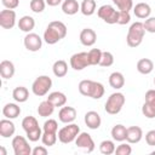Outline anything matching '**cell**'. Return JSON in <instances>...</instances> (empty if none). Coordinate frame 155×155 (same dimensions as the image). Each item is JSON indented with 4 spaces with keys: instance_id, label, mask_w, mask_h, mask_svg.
<instances>
[{
    "instance_id": "7a4b0ae2",
    "label": "cell",
    "mask_w": 155,
    "mask_h": 155,
    "mask_svg": "<svg viewBox=\"0 0 155 155\" xmlns=\"http://www.w3.org/2000/svg\"><path fill=\"white\" fill-rule=\"evenodd\" d=\"M145 34V29H144V24L142 22H134L131 24V27L128 28L127 35H126V42L130 47H138L144 38Z\"/></svg>"
},
{
    "instance_id": "484cf974",
    "label": "cell",
    "mask_w": 155,
    "mask_h": 155,
    "mask_svg": "<svg viewBox=\"0 0 155 155\" xmlns=\"http://www.w3.org/2000/svg\"><path fill=\"white\" fill-rule=\"evenodd\" d=\"M110 133H111V137H113L114 140H116V142H124V140H126L127 128H126L124 125L117 124V125H115V126L111 128Z\"/></svg>"
},
{
    "instance_id": "83f0119b",
    "label": "cell",
    "mask_w": 155,
    "mask_h": 155,
    "mask_svg": "<svg viewBox=\"0 0 155 155\" xmlns=\"http://www.w3.org/2000/svg\"><path fill=\"white\" fill-rule=\"evenodd\" d=\"M104 92H105L104 86L101 82H97V81L92 80V84H91V87H90V92H88V97H91L92 99H101L103 97Z\"/></svg>"
},
{
    "instance_id": "4fadbf2b",
    "label": "cell",
    "mask_w": 155,
    "mask_h": 155,
    "mask_svg": "<svg viewBox=\"0 0 155 155\" xmlns=\"http://www.w3.org/2000/svg\"><path fill=\"white\" fill-rule=\"evenodd\" d=\"M58 119L63 124H71L76 119V109L73 107H62L58 113Z\"/></svg>"
},
{
    "instance_id": "f6af8a7d",
    "label": "cell",
    "mask_w": 155,
    "mask_h": 155,
    "mask_svg": "<svg viewBox=\"0 0 155 155\" xmlns=\"http://www.w3.org/2000/svg\"><path fill=\"white\" fill-rule=\"evenodd\" d=\"M145 142L150 147H155V130H150L145 133Z\"/></svg>"
},
{
    "instance_id": "681fc988",
    "label": "cell",
    "mask_w": 155,
    "mask_h": 155,
    "mask_svg": "<svg viewBox=\"0 0 155 155\" xmlns=\"http://www.w3.org/2000/svg\"><path fill=\"white\" fill-rule=\"evenodd\" d=\"M7 153H6V150H5V148L4 147H0V155H6Z\"/></svg>"
},
{
    "instance_id": "3957f363",
    "label": "cell",
    "mask_w": 155,
    "mask_h": 155,
    "mask_svg": "<svg viewBox=\"0 0 155 155\" xmlns=\"http://www.w3.org/2000/svg\"><path fill=\"white\" fill-rule=\"evenodd\" d=\"M125 102H126V98H125L124 93L114 92L108 97V99H107V102L104 104V109H105V111L108 114L116 115V114H119L121 111Z\"/></svg>"
},
{
    "instance_id": "60d3db41",
    "label": "cell",
    "mask_w": 155,
    "mask_h": 155,
    "mask_svg": "<svg viewBox=\"0 0 155 155\" xmlns=\"http://www.w3.org/2000/svg\"><path fill=\"white\" fill-rule=\"evenodd\" d=\"M131 153H132V148H131L128 142L127 143H121L115 149V154L116 155H131Z\"/></svg>"
},
{
    "instance_id": "816d5d0a",
    "label": "cell",
    "mask_w": 155,
    "mask_h": 155,
    "mask_svg": "<svg viewBox=\"0 0 155 155\" xmlns=\"http://www.w3.org/2000/svg\"><path fill=\"white\" fill-rule=\"evenodd\" d=\"M154 85H155V78H154Z\"/></svg>"
},
{
    "instance_id": "7402d4cb",
    "label": "cell",
    "mask_w": 155,
    "mask_h": 155,
    "mask_svg": "<svg viewBox=\"0 0 155 155\" xmlns=\"http://www.w3.org/2000/svg\"><path fill=\"white\" fill-rule=\"evenodd\" d=\"M47 101L52 103L54 107H63L67 103V96L61 91H54L48 94Z\"/></svg>"
},
{
    "instance_id": "9a60e30c",
    "label": "cell",
    "mask_w": 155,
    "mask_h": 155,
    "mask_svg": "<svg viewBox=\"0 0 155 155\" xmlns=\"http://www.w3.org/2000/svg\"><path fill=\"white\" fill-rule=\"evenodd\" d=\"M97 40V34L91 28H85L80 33V42L84 46H93Z\"/></svg>"
},
{
    "instance_id": "5bb4252c",
    "label": "cell",
    "mask_w": 155,
    "mask_h": 155,
    "mask_svg": "<svg viewBox=\"0 0 155 155\" xmlns=\"http://www.w3.org/2000/svg\"><path fill=\"white\" fill-rule=\"evenodd\" d=\"M85 124L88 128L91 130H97L101 127V124H102V119H101V115L94 111V110H90L85 114Z\"/></svg>"
},
{
    "instance_id": "f546056e",
    "label": "cell",
    "mask_w": 155,
    "mask_h": 155,
    "mask_svg": "<svg viewBox=\"0 0 155 155\" xmlns=\"http://www.w3.org/2000/svg\"><path fill=\"white\" fill-rule=\"evenodd\" d=\"M54 105L52 103H50L47 99L41 102L38 107V114L42 117H47V116H51L53 114V110H54Z\"/></svg>"
},
{
    "instance_id": "f1b7e54d",
    "label": "cell",
    "mask_w": 155,
    "mask_h": 155,
    "mask_svg": "<svg viewBox=\"0 0 155 155\" xmlns=\"http://www.w3.org/2000/svg\"><path fill=\"white\" fill-rule=\"evenodd\" d=\"M52 71L57 78H63L68 73V64L63 59H58L52 65Z\"/></svg>"
},
{
    "instance_id": "7dc6e473",
    "label": "cell",
    "mask_w": 155,
    "mask_h": 155,
    "mask_svg": "<svg viewBox=\"0 0 155 155\" xmlns=\"http://www.w3.org/2000/svg\"><path fill=\"white\" fill-rule=\"evenodd\" d=\"M47 153H48V151H47V149H46L45 147L40 145V147H35V148L33 149L31 155H46Z\"/></svg>"
},
{
    "instance_id": "ac0fdd59",
    "label": "cell",
    "mask_w": 155,
    "mask_h": 155,
    "mask_svg": "<svg viewBox=\"0 0 155 155\" xmlns=\"http://www.w3.org/2000/svg\"><path fill=\"white\" fill-rule=\"evenodd\" d=\"M133 13L137 18L140 19H147L148 17H150L151 13V7L147 4V2H138L134 7H133Z\"/></svg>"
},
{
    "instance_id": "8fae6325",
    "label": "cell",
    "mask_w": 155,
    "mask_h": 155,
    "mask_svg": "<svg viewBox=\"0 0 155 155\" xmlns=\"http://www.w3.org/2000/svg\"><path fill=\"white\" fill-rule=\"evenodd\" d=\"M24 47L30 52H36L42 46V39L35 33H27L23 40Z\"/></svg>"
},
{
    "instance_id": "603a6c76",
    "label": "cell",
    "mask_w": 155,
    "mask_h": 155,
    "mask_svg": "<svg viewBox=\"0 0 155 155\" xmlns=\"http://www.w3.org/2000/svg\"><path fill=\"white\" fill-rule=\"evenodd\" d=\"M62 11L68 16H73L80 11V5L76 0H64L62 2Z\"/></svg>"
},
{
    "instance_id": "4dcf8cb0",
    "label": "cell",
    "mask_w": 155,
    "mask_h": 155,
    "mask_svg": "<svg viewBox=\"0 0 155 155\" xmlns=\"http://www.w3.org/2000/svg\"><path fill=\"white\" fill-rule=\"evenodd\" d=\"M80 11L84 16H92L96 12V1L94 0H82L80 5Z\"/></svg>"
},
{
    "instance_id": "7bdbcfd3",
    "label": "cell",
    "mask_w": 155,
    "mask_h": 155,
    "mask_svg": "<svg viewBox=\"0 0 155 155\" xmlns=\"http://www.w3.org/2000/svg\"><path fill=\"white\" fill-rule=\"evenodd\" d=\"M143 24H144L145 31L151 33V34L155 33V17H148V18L143 22Z\"/></svg>"
},
{
    "instance_id": "52a82bcc",
    "label": "cell",
    "mask_w": 155,
    "mask_h": 155,
    "mask_svg": "<svg viewBox=\"0 0 155 155\" xmlns=\"http://www.w3.org/2000/svg\"><path fill=\"white\" fill-rule=\"evenodd\" d=\"M145 101L142 107V113L145 117H155V90H148L145 92Z\"/></svg>"
},
{
    "instance_id": "6da1fadb",
    "label": "cell",
    "mask_w": 155,
    "mask_h": 155,
    "mask_svg": "<svg viewBox=\"0 0 155 155\" xmlns=\"http://www.w3.org/2000/svg\"><path fill=\"white\" fill-rule=\"evenodd\" d=\"M67 25L61 21H52L44 31V40L48 45H54L67 35Z\"/></svg>"
},
{
    "instance_id": "44dd1931",
    "label": "cell",
    "mask_w": 155,
    "mask_h": 155,
    "mask_svg": "<svg viewBox=\"0 0 155 155\" xmlns=\"http://www.w3.org/2000/svg\"><path fill=\"white\" fill-rule=\"evenodd\" d=\"M35 27V19L31 16H23L18 21V28L24 33H30Z\"/></svg>"
},
{
    "instance_id": "2e32d148",
    "label": "cell",
    "mask_w": 155,
    "mask_h": 155,
    "mask_svg": "<svg viewBox=\"0 0 155 155\" xmlns=\"http://www.w3.org/2000/svg\"><path fill=\"white\" fill-rule=\"evenodd\" d=\"M16 127L15 124L11 121V119H2L0 121V136L2 138H10L15 134Z\"/></svg>"
},
{
    "instance_id": "8992f818",
    "label": "cell",
    "mask_w": 155,
    "mask_h": 155,
    "mask_svg": "<svg viewBox=\"0 0 155 155\" xmlns=\"http://www.w3.org/2000/svg\"><path fill=\"white\" fill-rule=\"evenodd\" d=\"M97 15L101 19H103L105 23L108 24H115L117 23V18H119V11L115 10L111 5H102L98 10H97Z\"/></svg>"
},
{
    "instance_id": "e575fe53",
    "label": "cell",
    "mask_w": 155,
    "mask_h": 155,
    "mask_svg": "<svg viewBox=\"0 0 155 155\" xmlns=\"http://www.w3.org/2000/svg\"><path fill=\"white\" fill-rule=\"evenodd\" d=\"M58 139V136L57 133H51V132H44L42 133V137H41V142L46 147H52L56 144Z\"/></svg>"
},
{
    "instance_id": "7c38bea8",
    "label": "cell",
    "mask_w": 155,
    "mask_h": 155,
    "mask_svg": "<svg viewBox=\"0 0 155 155\" xmlns=\"http://www.w3.org/2000/svg\"><path fill=\"white\" fill-rule=\"evenodd\" d=\"M16 24V12L13 10H2L0 12V25L4 29H12Z\"/></svg>"
},
{
    "instance_id": "ab89813d",
    "label": "cell",
    "mask_w": 155,
    "mask_h": 155,
    "mask_svg": "<svg viewBox=\"0 0 155 155\" xmlns=\"http://www.w3.org/2000/svg\"><path fill=\"white\" fill-rule=\"evenodd\" d=\"M25 133H27V138L30 142H38L39 139H41L44 131L40 127H36V128H34V130H31L29 132H25Z\"/></svg>"
},
{
    "instance_id": "ffe728a7",
    "label": "cell",
    "mask_w": 155,
    "mask_h": 155,
    "mask_svg": "<svg viewBox=\"0 0 155 155\" xmlns=\"http://www.w3.org/2000/svg\"><path fill=\"white\" fill-rule=\"evenodd\" d=\"M21 114V108L16 104V103H7L4 108H2V115L7 119H16Z\"/></svg>"
},
{
    "instance_id": "ee69618b",
    "label": "cell",
    "mask_w": 155,
    "mask_h": 155,
    "mask_svg": "<svg viewBox=\"0 0 155 155\" xmlns=\"http://www.w3.org/2000/svg\"><path fill=\"white\" fill-rule=\"evenodd\" d=\"M131 21V15L128 11H119V18H117V24L125 25L130 23Z\"/></svg>"
},
{
    "instance_id": "d4e9b609",
    "label": "cell",
    "mask_w": 155,
    "mask_h": 155,
    "mask_svg": "<svg viewBox=\"0 0 155 155\" xmlns=\"http://www.w3.org/2000/svg\"><path fill=\"white\" fill-rule=\"evenodd\" d=\"M12 98L18 103H24L29 98V91L24 86H17L12 91Z\"/></svg>"
},
{
    "instance_id": "d590c367",
    "label": "cell",
    "mask_w": 155,
    "mask_h": 155,
    "mask_svg": "<svg viewBox=\"0 0 155 155\" xmlns=\"http://www.w3.org/2000/svg\"><path fill=\"white\" fill-rule=\"evenodd\" d=\"M113 2L116 5L119 11H128L133 8V1L132 0H113Z\"/></svg>"
},
{
    "instance_id": "d6986e66",
    "label": "cell",
    "mask_w": 155,
    "mask_h": 155,
    "mask_svg": "<svg viewBox=\"0 0 155 155\" xmlns=\"http://www.w3.org/2000/svg\"><path fill=\"white\" fill-rule=\"evenodd\" d=\"M15 70H16V69H15V64H13L11 61L5 59V61H2V62L0 63V74H1V78L6 79V80L13 78Z\"/></svg>"
},
{
    "instance_id": "8d00e7d4",
    "label": "cell",
    "mask_w": 155,
    "mask_h": 155,
    "mask_svg": "<svg viewBox=\"0 0 155 155\" xmlns=\"http://www.w3.org/2000/svg\"><path fill=\"white\" fill-rule=\"evenodd\" d=\"M113 64H114V56H113V53L109 52V51H103L99 65H102V67H110Z\"/></svg>"
},
{
    "instance_id": "cb8c5ba5",
    "label": "cell",
    "mask_w": 155,
    "mask_h": 155,
    "mask_svg": "<svg viewBox=\"0 0 155 155\" xmlns=\"http://www.w3.org/2000/svg\"><path fill=\"white\" fill-rule=\"evenodd\" d=\"M109 85L114 90H120L125 85V78L120 71H114L109 75Z\"/></svg>"
},
{
    "instance_id": "e0dca14e",
    "label": "cell",
    "mask_w": 155,
    "mask_h": 155,
    "mask_svg": "<svg viewBox=\"0 0 155 155\" xmlns=\"http://www.w3.org/2000/svg\"><path fill=\"white\" fill-rule=\"evenodd\" d=\"M142 138H143V131H142V128L139 126H130V127H127L126 140L130 144L139 143Z\"/></svg>"
},
{
    "instance_id": "277c9868",
    "label": "cell",
    "mask_w": 155,
    "mask_h": 155,
    "mask_svg": "<svg viewBox=\"0 0 155 155\" xmlns=\"http://www.w3.org/2000/svg\"><path fill=\"white\" fill-rule=\"evenodd\" d=\"M80 133V127L76 124H67V126L62 127L57 136H58V140L63 144H69L71 142H74L76 139V137Z\"/></svg>"
},
{
    "instance_id": "4316f807",
    "label": "cell",
    "mask_w": 155,
    "mask_h": 155,
    "mask_svg": "<svg viewBox=\"0 0 155 155\" xmlns=\"http://www.w3.org/2000/svg\"><path fill=\"white\" fill-rule=\"evenodd\" d=\"M153 69H154V63L149 58H142L137 62V70L143 75L150 74L153 71Z\"/></svg>"
},
{
    "instance_id": "1f68e13d",
    "label": "cell",
    "mask_w": 155,
    "mask_h": 155,
    "mask_svg": "<svg viewBox=\"0 0 155 155\" xmlns=\"http://www.w3.org/2000/svg\"><path fill=\"white\" fill-rule=\"evenodd\" d=\"M36 127H39V122L34 116L29 115V116H25L22 120V128L25 132H29V131H31V130H34Z\"/></svg>"
},
{
    "instance_id": "ba28073f",
    "label": "cell",
    "mask_w": 155,
    "mask_h": 155,
    "mask_svg": "<svg viewBox=\"0 0 155 155\" xmlns=\"http://www.w3.org/2000/svg\"><path fill=\"white\" fill-rule=\"evenodd\" d=\"M11 144L15 155H30L33 151L28 140L23 136H15Z\"/></svg>"
},
{
    "instance_id": "f907efd6",
    "label": "cell",
    "mask_w": 155,
    "mask_h": 155,
    "mask_svg": "<svg viewBox=\"0 0 155 155\" xmlns=\"http://www.w3.org/2000/svg\"><path fill=\"white\" fill-rule=\"evenodd\" d=\"M151 154H153V155H155V150H154V151H153V153H151Z\"/></svg>"
},
{
    "instance_id": "f35d334b",
    "label": "cell",
    "mask_w": 155,
    "mask_h": 155,
    "mask_svg": "<svg viewBox=\"0 0 155 155\" xmlns=\"http://www.w3.org/2000/svg\"><path fill=\"white\" fill-rule=\"evenodd\" d=\"M42 131L44 132H51V133H57L58 131V124L56 120L53 119H48L45 121L44 126H42Z\"/></svg>"
},
{
    "instance_id": "d6a6232c",
    "label": "cell",
    "mask_w": 155,
    "mask_h": 155,
    "mask_svg": "<svg viewBox=\"0 0 155 155\" xmlns=\"http://www.w3.org/2000/svg\"><path fill=\"white\" fill-rule=\"evenodd\" d=\"M115 144L113 140H109V139H105L103 142H101L99 144V151L103 154V155H111L115 153Z\"/></svg>"
},
{
    "instance_id": "30bf717a",
    "label": "cell",
    "mask_w": 155,
    "mask_h": 155,
    "mask_svg": "<svg viewBox=\"0 0 155 155\" xmlns=\"http://www.w3.org/2000/svg\"><path fill=\"white\" fill-rule=\"evenodd\" d=\"M90 65L88 53L87 52H78L70 57V67L74 70H82Z\"/></svg>"
},
{
    "instance_id": "836d02e7",
    "label": "cell",
    "mask_w": 155,
    "mask_h": 155,
    "mask_svg": "<svg viewBox=\"0 0 155 155\" xmlns=\"http://www.w3.org/2000/svg\"><path fill=\"white\" fill-rule=\"evenodd\" d=\"M87 53H88V62H90V65H97V64H99L103 51H101L99 48H92V50H90Z\"/></svg>"
},
{
    "instance_id": "b9f144b4",
    "label": "cell",
    "mask_w": 155,
    "mask_h": 155,
    "mask_svg": "<svg viewBox=\"0 0 155 155\" xmlns=\"http://www.w3.org/2000/svg\"><path fill=\"white\" fill-rule=\"evenodd\" d=\"M91 84H92V80H81L79 82V92L82 94V96H86L88 97V92H90V87H91Z\"/></svg>"
},
{
    "instance_id": "c3c4849f",
    "label": "cell",
    "mask_w": 155,
    "mask_h": 155,
    "mask_svg": "<svg viewBox=\"0 0 155 155\" xmlns=\"http://www.w3.org/2000/svg\"><path fill=\"white\" fill-rule=\"evenodd\" d=\"M45 1L48 6H58L59 4L63 2V0H45Z\"/></svg>"
},
{
    "instance_id": "74e56055",
    "label": "cell",
    "mask_w": 155,
    "mask_h": 155,
    "mask_svg": "<svg viewBox=\"0 0 155 155\" xmlns=\"http://www.w3.org/2000/svg\"><path fill=\"white\" fill-rule=\"evenodd\" d=\"M45 0H30V10L35 13H41L46 7Z\"/></svg>"
},
{
    "instance_id": "bcb514c9",
    "label": "cell",
    "mask_w": 155,
    "mask_h": 155,
    "mask_svg": "<svg viewBox=\"0 0 155 155\" xmlns=\"http://www.w3.org/2000/svg\"><path fill=\"white\" fill-rule=\"evenodd\" d=\"M1 2L8 10H15L19 5V0H1Z\"/></svg>"
},
{
    "instance_id": "9c48e42d",
    "label": "cell",
    "mask_w": 155,
    "mask_h": 155,
    "mask_svg": "<svg viewBox=\"0 0 155 155\" xmlns=\"http://www.w3.org/2000/svg\"><path fill=\"white\" fill-rule=\"evenodd\" d=\"M75 144L78 148L82 149L86 153H92L94 150V142H93L91 134L87 132H80L75 139Z\"/></svg>"
},
{
    "instance_id": "5b68a950",
    "label": "cell",
    "mask_w": 155,
    "mask_h": 155,
    "mask_svg": "<svg viewBox=\"0 0 155 155\" xmlns=\"http://www.w3.org/2000/svg\"><path fill=\"white\" fill-rule=\"evenodd\" d=\"M51 87H52V80H51V78L47 76V75H40V76H38L34 80V82L31 85V91H33V93L35 96L42 97V96H45V94L48 93V91L51 90Z\"/></svg>"
}]
</instances>
